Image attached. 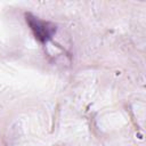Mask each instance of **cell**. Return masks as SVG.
Returning <instances> with one entry per match:
<instances>
[{"label": "cell", "instance_id": "obj_1", "mask_svg": "<svg viewBox=\"0 0 146 146\" xmlns=\"http://www.w3.org/2000/svg\"><path fill=\"white\" fill-rule=\"evenodd\" d=\"M26 23L30 25L34 36L42 43L49 41L52 35L56 32V25L50 23V22H46V21H41L38 17L31 15V14H26Z\"/></svg>", "mask_w": 146, "mask_h": 146}]
</instances>
